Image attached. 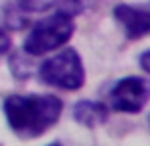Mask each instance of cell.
I'll use <instances>...</instances> for the list:
<instances>
[{"mask_svg":"<svg viewBox=\"0 0 150 146\" xmlns=\"http://www.w3.org/2000/svg\"><path fill=\"white\" fill-rule=\"evenodd\" d=\"M64 102L54 94H13L4 100L8 125L19 138H37L58 123Z\"/></svg>","mask_w":150,"mask_h":146,"instance_id":"6da1fadb","label":"cell"},{"mask_svg":"<svg viewBox=\"0 0 150 146\" xmlns=\"http://www.w3.org/2000/svg\"><path fill=\"white\" fill-rule=\"evenodd\" d=\"M75 33V21L73 16L58 10L56 13L42 18L33 25L29 31L25 42H23V50L29 56H42L46 52L60 48L66 44L67 40L73 37Z\"/></svg>","mask_w":150,"mask_h":146,"instance_id":"7a4b0ae2","label":"cell"},{"mask_svg":"<svg viewBox=\"0 0 150 146\" xmlns=\"http://www.w3.org/2000/svg\"><path fill=\"white\" fill-rule=\"evenodd\" d=\"M39 77L42 83L56 89L79 90L85 85V67L81 56L75 48H64L40 63Z\"/></svg>","mask_w":150,"mask_h":146,"instance_id":"3957f363","label":"cell"},{"mask_svg":"<svg viewBox=\"0 0 150 146\" xmlns=\"http://www.w3.org/2000/svg\"><path fill=\"white\" fill-rule=\"evenodd\" d=\"M150 100V79L148 77H123L112 87L108 102L114 111L139 114Z\"/></svg>","mask_w":150,"mask_h":146,"instance_id":"277c9868","label":"cell"},{"mask_svg":"<svg viewBox=\"0 0 150 146\" xmlns=\"http://www.w3.org/2000/svg\"><path fill=\"white\" fill-rule=\"evenodd\" d=\"M114 19L131 40L150 35V8L137 4H117L114 8Z\"/></svg>","mask_w":150,"mask_h":146,"instance_id":"5b68a950","label":"cell"},{"mask_svg":"<svg viewBox=\"0 0 150 146\" xmlns=\"http://www.w3.org/2000/svg\"><path fill=\"white\" fill-rule=\"evenodd\" d=\"M108 115V106L102 102H94V100H79L73 106V119L79 125L85 127H96V125L106 123Z\"/></svg>","mask_w":150,"mask_h":146,"instance_id":"8992f818","label":"cell"},{"mask_svg":"<svg viewBox=\"0 0 150 146\" xmlns=\"http://www.w3.org/2000/svg\"><path fill=\"white\" fill-rule=\"evenodd\" d=\"M58 0H18V4L25 12H44V10L52 8Z\"/></svg>","mask_w":150,"mask_h":146,"instance_id":"52a82bcc","label":"cell"},{"mask_svg":"<svg viewBox=\"0 0 150 146\" xmlns=\"http://www.w3.org/2000/svg\"><path fill=\"white\" fill-rule=\"evenodd\" d=\"M60 6H62V12L69 13V16H77L87 8V0H58Z\"/></svg>","mask_w":150,"mask_h":146,"instance_id":"ba28073f","label":"cell"},{"mask_svg":"<svg viewBox=\"0 0 150 146\" xmlns=\"http://www.w3.org/2000/svg\"><path fill=\"white\" fill-rule=\"evenodd\" d=\"M139 63H141L142 71H146L150 75V50H146V52L141 54V58H139Z\"/></svg>","mask_w":150,"mask_h":146,"instance_id":"9c48e42d","label":"cell"},{"mask_svg":"<svg viewBox=\"0 0 150 146\" xmlns=\"http://www.w3.org/2000/svg\"><path fill=\"white\" fill-rule=\"evenodd\" d=\"M8 48H10V37L4 31H0V56L8 52Z\"/></svg>","mask_w":150,"mask_h":146,"instance_id":"30bf717a","label":"cell"}]
</instances>
